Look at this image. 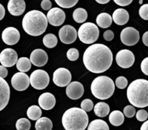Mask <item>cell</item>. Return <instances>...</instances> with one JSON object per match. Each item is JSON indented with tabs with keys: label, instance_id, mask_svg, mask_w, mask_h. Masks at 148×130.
Instances as JSON below:
<instances>
[{
	"label": "cell",
	"instance_id": "obj_1",
	"mask_svg": "<svg viewBox=\"0 0 148 130\" xmlns=\"http://www.w3.org/2000/svg\"><path fill=\"white\" fill-rule=\"evenodd\" d=\"M113 53L107 46L95 43L90 46L83 54V63L90 72L103 73L111 67Z\"/></svg>",
	"mask_w": 148,
	"mask_h": 130
},
{
	"label": "cell",
	"instance_id": "obj_2",
	"mask_svg": "<svg viewBox=\"0 0 148 130\" xmlns=\"http://www.w3.org/2000/svg\"><path fill=\"white\" fill-rule=\"evenodd\" d=\"M48 20L44 14L38 10L28 12L23 19V27L25 31L32 36H39L46 31Z\"/></svg>",
	"mask_w": 148,
	"mask_h": 130
},
{
	"label": "cell",
	"instance_id": "obj_3",
	"mask_svg": "<svg viewBox=\"0 0 148 130\" xmlns=\"http://www.w3.org/2000/svg\"><path fill=\"white\" fill-rule=\"evenodd\" d=\"M127 98L130 103L137 108L148 106V80L138 79L132 82L127 88Z\"/></svg>",
	"mask_w": 148,
	"mask_h": 130
},
{
	"label": "cell",
	"instance_id": "obj_4",
	"mask_svg": "<svg viewBox=\"0 0 148 130\" xmlns=\"http://www.w3.org/2000/svg\"><path fill=\"white\" fill-rule=\"evenodd\" d=\"M62 121L66 130H85L88 126L89 118L84 110L74 107L65 111Z\"/></svg>",
	"mask_w": 148,
	"mask_h": 130
},
{
	"label": "cell",
	"instance_id": "obj_5",
	"mask_svg": "<svg viewBox=\"0 0 148 130\" xmlns=\"http://www.w3.org/2000/svg\"><path fill=\"white\" fill-rule=\"evenodd\" d=\"M91 92L96 98L106 100L111 98L115 90V84L107 76H99L91 84Z\"/></svg>",
	"mask_w": 148,
	"mask_h": 130
},
{
	"label": "cell",
	"instance_id": "obj_6",
	"mask_svg": "<svg viewBox=\"0 0 148 130\" xmlns=\"http://www.w3.org/2000/svg\"><path fill=\"white\" fill-rule=\"evenodd\" d=\"M78 37L81 42L85 44H92L99 37V29L92 23H85L80 26L77 32Z\"/></svg>",
	"mask_w": 148,
	"mask_h": 130
},
{
	"label": "cell",
	"instance_id": "obj_7",
	"mask_svg": "<svg viewBox=\"0 0 148 130\" xmlns=\"http://www.w3.org/2000/svg\"><path fill=\"white\" fill-rule=\"evenodd\" d=\"M50 78L46 71L37 69L32 72L30 77V82L31 86L36 90H43L49 85Z\"/></svg>",
	"mask_w": 148,
	"mask_h": 130
},
{
	"label": "cell",
	"instance_id": "obj_8",
	"mask_svg": "<svg viewBox=\"0 0 148 130\" xmlns=\"http://www.w3.org/2000/svg\"><path fill=\"white\" fill-rule=\"evenodd\" d=\"M120 38L121 42L126 46H134L140 40V33L134 27H126L121 32Z\"/></svg>",
	"mask_w": 148,
	"mask_h": 130
},
{
	"label": "cell",
	"instance_id": "obj_9",
	"mask_svg": "<svg viewBox=\"0 0 148 130\" xmlns=\"http://www.w3.org/2000/svg\"><path fill=\"white\" fill-rule=\"evenodd\" d=\"M116 61L119 66L124 69H127L131 67L134 64L135 57L131 51L128 49H123L117 53Z\"/></svg>",
	"mask_w": 148,
	"mask_h": 130
},
{
	"label": "cell",
	"instance_id": "obj_10",
	"mask_svg": "<svg viewBox=\"0 0 148 130\" xmlns=\"http://www.w3.org/2000/svg\"><path fill=\"white\" fill-rule=\"evenodd\" d=\"M72 80V75L70 72L66 68H59L53 75V81L57 86L63 88L70 83Z\"/></svg>",
	"mask_w": 148,
	"mask_h": 130
},
{
	"label": "cell",
	"instance_id": "obj_11",
	"mask_svg": "<svg viewBox=\"0 0 148 130\" xmlns=\"http://www.w3.org/2000/svg\"><path fill=\"white\" fill-rule=\"evenodd\" d=\"M77 32L73 26L66 25L63 26L59 31V36L61 41L65 44H71L76 40Z\"/></svg>",
	"mask_w": 148,
	"mask_h": 130
},
{
	"label": "cell",
	"instance_id": "obj_12",
	"mask_svg": "<svg viewBox=\"0 0 148 130\" xmlns=\"http://www.w3.org/2000/svg\"><path fill=\"white\" fill-rule=\"evenodd\" d=\"M11 83L16 90H25L30 84V77L24 72H17L12 77Z\"/></svg>",
	"mask_w": 148,
	"mask_h": 130
},
{
	"label": "cell",
	"instance_id": "obj_13",
	"mask_svg": "<svg viewBox=\"0 0 148 130\" xmlns=\"http://www.w3.org/2000/svg\"><path fill=\"white\" fill-rule=\"evenodd\" d=\"M46 17H47L48 22L51 25L58 27V26L62 25L64 23L66 14L63 10L59 7H54V8L51 9L48 12Z\"/></svg>",
	"mask_w": 148,
	"mask_h": 130
},
{
	"label": "cell",
	"instance_id": "obj_14",
	"mask_svg": "<svg viewBox=\"0 0 148 130\" xmlns=\"http://www.w3.org/2000/svg\"><path fill=\"white\" fill-rule=\"evenodd\" d=\"M17 60V52L12 49H5L0 53V62L5 67H12Z\"/></svg>",
	"mask_w": 148,
	"mask_h": 130
},
{
	"label": "cell",
	"instance_id": "obj_15",
	"mask_svg": "<svg viewBox=\"0 0 148 130\" xmlns=\"http://www.w3.org/2000/svg\"><path fill=\"white\" fill-rule=\"evenodd\" d=\"M20 38V32L17 28L9 27L4 29L1 34V38L4 43L9 46L16 44L19 41Z\"/></svg>",
	"mask_w": 148,
	"mask_h": 130
},
{
	"label": "cell",
	"instance_id": "obj_16",
	"mask_svg": "<svg viewBox=\"0 0 148 130\" xmlns=\"http://www.w3.org/2000/svg\"><path fill=\"white\" fill-rule=\"evenodd\" d=\"M66 95L72 100H78L83 95L84 87L80 82H72L66 86Z\"/></svg>",
	"mask_w": 148,
	"mask_h": 130
},
{
	"label": "cell",
	"instance_id": "obj_17",
	"mask_svg": "<svg viewBox=\"0 0 148 130\" xmlns=\"http://www.w3.org/2000/svg\"><path fill=\"white\" fill-rule=\"evenodd\" d=\"M10 97V86L4 78L0 77V111H2L7 105Z\"/></svg>",
	"mask_w": 148,
	"mask_h": 130
},
{
	"label": "cell",
	"instance_id": "obj_18",
	"mask_svg": "<svg viewBox=\"0 0 148 130\" xmlns=\"http://www.w3.org/2000/svg\"><path fill=\"white\" fill-rule=\"evenodd\" d=\"M48 55L43 49H37L33 51L30 54V60L34 66H43L48 62Z\"/></svg>",
	"mask_w": 148,
	"mask_h": 130
},
{
	"label": "cell",
	"instance_id": "obj_19",
	"mask_svg": "<svg viewBox=\"0 0 148 130\" xmlns=\"http://www.w3.org/2000/svg\"><path fill=\"white\" fill-rule=\"evenodd\" d=\"M25 2L24 0H10L7 4L8 11L12 15L20 16L25 10Z\"/></svg>",
	"mask_w": 148,
	"mask_h": 130
},
{
	"label": "cell",
	"instance_id": "obj_20",
	"mask_svg": "<svg viewBox=\"0 0 148 130\" xmlns=\"http://www.w3.org/2000/svg\"><path fill=\"white\" fill-rule=\"evenodd\" d=\"M38 103L40 108L46 111H49L55 106L56 98L53 94L50 92H44L39 97Z\"/></svg>",
	"mask_w": 148,
	"mask_h": 130
},
{
	"label": "cell",
	"instance_id": "obj_21",
	"mask_svg": "<svg viewBox=\"0 0 148 130\" xmlns=\"http://www.w3.org/2000/svg\"><path fill=\"white\" fill-rule=\"evenodd\" d=\"M112 19L114 23L118 25H124L127 24L130 19V14L126 10L119 8L116 10L113 13Z\"/></svg>",
	"mask_w": 148,
	"mask_h": 130
},
{
	"label": "cell",
	"instance_id": "obj_22",
	"mask_svg": "<svg viewBox=\"0 0 148 130\" xmlns=\"http://www.w3.org/2000/svg\"><path fill=\"white\" fill-rule=\"evenodd\" d=\"M112 17L106 12L101 13L96 18V23L99 27L102 28H107L112 24Z\"/></svg>",
	"mask_w": 148,
	"mask_h": 130
},
{
	"label": "cell",
	"instance_id": "obj_23",
	"mask_svg": "<svg viewBox=\"0 0 148 130\" xmlns=\"http://www.w3.org/2000/svg\"><path fill=\"white\" fill-rule=\"evenodd\" d=\"M110 112L109 105L105 102H99L94 106V113L98 117H106Z\"/></svg>",
	"mask_w": 148,
	"mask_h": 130
},
{
	"label": "cell",
	"instance_id": "obj_24",
	"mask_svg": "<svg viewBox=\"0 0 148 130\" xmlns=\"http://www.w3.org/2000/svg\"><path fill=\"white\" fill-rule=\"evenodd\" d=\"M109 121L113 126H121L124 121V115L120 111H114L109 115Z\"/></svg>",
	"mask_w": 148,
	"mask_h": 130
},
{
	"label": "cell",
	"instance_id": "obj_25",
	"mask_svg": "<svg viewBox=\"0 0 148 130\" xmlns=\"http://www.w3.org/2000/svg\"><path fill=\"white\" fill-rule=\"evenodd\" d=\"M36 130H52L53 124L50 118L47 117H40L36 123Z\"/></svg>",
	"mask_w": 148,
	"mask_h": 130
},
{
	"label": "cell",
	"instance_id": "obj_26",
	"mask_svg": "<svg viewBox=\"0 0 148 130\" xmlns=\"http://www.w3.org/2000/svg\"><path fill=\"white\" fill-rule=\"evenodd\" d=\"M31 62L27 57H21L17 60L16 66L20 72H27L31 68Z\"/></svg>",
	"mask_w": 148,
	"mask_h": 130
},
{
	"label": "cell",
	"instance_id": "obj_27",
	"mask_svg": "<svg viewBox=\"0 0 148 130\" xmlns=\"http://www.w3.org/2000/svg\"><path fill=\"white\" fill-rule=\"evenodd\" d=\"M88 130H110L109 127L105 121L101 119L93 120L88 125Z\"/></svg>",
	"mask_w": 148,
	"mask_h": 130
},
{
	"label": "cell",
	"instance_id": "obj_28",
	"mask_svg": "<svg viewBox=\"0 0 148 130\" xmlns=\"http://www.w3.org/2000/svg\"><path fill=\"white\" fill-rule=\"evenodd\" d=\"M73 19L78 23H82L86 21L88 18V12L83 8H77L73 12Z\"/></svg>",
	"mask_w": 148,
	"mask_h": 130
},
{
	"label": "cell",
	"instance_id": "obj_29",
	"mask_svg": "<svg viewBox=\"0 0 148 130\" xmlns=\"http://www.w3.org/2000/svg\"><path fill=\"white\" fill-rule=\"evenodd\" d=\"M42 115V111L40 107L38 105H31L27 111V116L30 119L36 121L39 119Z\"/></svg>",
	"mask_w": 148,
	"mask_h": 130
},
{
	"label": "cell",
	"instance_id": "obj_30",
	"mask_svg": "<svg viewBox=\"0 0 148 130\" xmlns=\"http://www.w3.org/2000/svg\"><path fill=\"white\" fill-rule=\"evenodd\" d=\"M43 43L46 47L49 48V49H52L57 45L58 39L54 34L49 33L43 37Z\"/></svg>",
	"mask_w": 148,
	"mask_h": 130
},
{
	"label": "cell",
	"instance_id": "obj_31",
	"mask_svg": "<svg viewBox=\"0 0 148 130\" xmlns=\"http://www.w3.org/2000/svg\"><path fill=\"white\" fill-rule=\"evenodd\" d=\"M30 121L27 118H21L16 122V129L17 130H29L30 129Z\"/></svg>",
	"mask_w": 148,
	"mask_h": 130
},
{
	"label": "cell",
	"instance_id": "obj_32",
	"mask_svg": "<svg viewBox=\"0 0 148 130\" xmlns=\"http://www.w3.org/2000/svg\"><path fill=\"white\" fill-rule=\"evenodd\" d=\"M56 4L63 8H72L77 4L79 0H54Z\"/></svg>",
	"mask_w": 148,
	"mask_h": 130
},
{
	"label": "cell",
	"instance_id": "obj_33",
	"mask_svg": "<svg viewBox=\"0 0 148 130\" xmlns=\"http://www.w3.org/2000/svg\"><path fill=\"white\" fill-rule=\"evenodd\" d=\"M66 56L69 61L75 62L79 58V51L75 48L69 49L66 52Z\"/></svg>",
	"mask_w": 148,
	"mask_h": 130
},
{
	"label": "cell",
	"instance_id": "obj_34",
	"mask_svg": "<svg viewBox=\"0 0 148 130\" xmlns=\"http://www.w3.org/2000/svg\"><path fill=\"white\" fill-rule=\"evenodd\" d=\"M94 108L93 103L90 99H85L81 103V108L85 111V112H89L92 111Z\"/></svg>",
	"mask_w": 148,
	"mask_h": 130
},
{
	"label": "cell",
	"instance_id": "obj_35",
	"mask_svg": "<svg viewBox=\"0 0 148 130\" xmlns=\"http://www.w3.org/2000/svg\"><path fill=\"white\" fill-rule=\"evenodd\" d=\"M116 85L119 89H124L128 85V80L124 77H119L116 79Z\"/></svg>",
	"mask_w": 148,
	"mask_h": 130
},
{
	"label": "cell",
	"instance_id": "obj_36",
	"mask_svg": "<svg viewBox=\"0 0 148 130\" xmlns=\"http://www.w3.org/2000/svg\"><path fill=\"white\" fill-rule=\"evenodd\" d=\"M136 114V110L133 105H127L124 108V115L128 118H132Z\"/></svg>",
	"mask_w": 148,
	"mask_h": 130
},
{
	"label": "cell",
	"instance_id": "obj_37",
	"mask_svg": "<svg viewBox=\"0 0 148 130\" xmlns=\"http://www.w3.org/2000/svg\"><path fill=\"white\" fill-rule=\"evenodd\" d=\"M137 119L140 121H145L148 118V113L144 109H141L136 113Z\"/></svg>",
	"mask_w": 148,
	"mask_h": 130
},
{
	"label": "cell",
	"instance_id": "obj_38",
	"mask_svg": "<svg viewBox=\"0 0 148 130\" xmlns=\"http://www.w3.org/2000/svg\"><path fill=\"white\" fill-rule=\"evenodd\" d=\"M140 16L143 20H148V4H145L142 6L139 10Z\"/></svg>",
	"mask_w": 148,
	"mask_h": 130
},
{
	"label": "cell",
	"instance_id": "obj_39",
	"mask_svg": "<svg viewBox=\"0 0 148 130\" xmlns=\"http://www.w3.org/2000/svg\"><path fill=\"white\" fill-rule=\"evenodd\" d=\"M141 70L145 75L148 76V57L143 60L141 63Z\"/></svg>",
	"mask_w": 148,
	"mask_h": 130
},
{
	"label": "cell",
	"instance_id": "obj_40",
	"mask_svg": "<svg viewBox=\"0 0 148 130\" xmlns=\"http://www.w3.org/2000/svg\"><path fill=\"white\" fill-rule=\"evenodd\" d=\"M103 38L106 40H107V41H111V40H112L114 38V32L111 30H106V31L104 32Z\"/></svg>",
	"mask_w": 148,
	"mask_h": 130
},
{
	"label": "cell",
	"instance_id": "obj_41",
	"mask_svg": "<svg viewBox=\"0 0 148 130\" xmlns=\"http://www.w3.org/2000/svg\"><path fill=\"white\" fill-rule=\"evenodd\" d=\"M40 6H41V8L43 10H50L52 7L51 1L50 0H43L41 1Z\"/></svg>",
	"mask_w": 148,
	"mask_h": 130
},
{
	"label": "cell",
	"instance_id": "obj_42",
	"mask_svg": "<svg viewBox=\"0 0 148 130\" xmlns=\"http://www.w3.org/2000/svg\"><path fill=\"white\" fill-rule=\"evenodd\" d=\"M133 0H114V2L118 5L121 6V7H125V6L130 5Z\"/></svg>",
	"mask_w": 148,
	"mask_h": 130
},
{
	"label": "cell",
	"instance_id": "obj_43",
	"mask_svg": "<svg viewBox=\"0 0 148 130\" xmlns=\"http://www.w3.org/2000/svg\"><path fill=\"white\" fill-rule=\"evenodd\" d=\"M8 75V71L5 66L0 65V77L5 78Z\"/></svg>",
	"mask_w": 148,
	"mask_h": 130
},
{
	"label": "cell",
	"instance_id": "obj_44",
	"mask_svg": "<svg viewBox=\"0 0 148 130\" xmlns=\"http://www.w3.org/2000/svg\"><path fill=\"white\" fill-rule=\"evenodd\" d=\"M5 15V9L2 4H0V20H2Z\"/></svg>",
	"mask_w": 148,
	"mask_h": 130
},
{
	"label": "cell",
	"instance_id": "obj_45",
	"mask_svg": "<svg viewBox=\"0 0 148 130\" xmlns=\"http://www.w3.org/2000/svg\"><path fill=\"white\" fill-rule=\"evenodd\" d=\"M143 42L146 46H148V31L145 32L143 36Z\"/></svg>",
	"mask_w": 148,
	"mask_h": 130
},
{
	"label": "cell",
	"instance_id": "obj_46",
	"mask_svg": "<svg viewBox=\"0 0 148 130\" xmlns=\"http://www.w3.org/2000/svg\"><path fill=\"white\" fill-rule=\"evenodd\" d=\"M140 130H148V120L142 125Z\"/></svg>",
	"mask_w": 148,
	"mask_h": 130
},
{
	"label": "cell",
	"instance_id": "obj_47",
	"mask_svg": "<svg viewBox=\"0 0 148 130\" xmlns=\"http://www.w3.org/2000/svg\"><path fill=\"white\" fill-rule=\"evenodd\" d=\"M95 1L101 4H107V3L109 2L110 0H95Z\"/></svg>",
	"mask_w": 148,
	"mask_h": 130
},
{
	"label": "cell",
	"instance_id": "obj_48",
	"mask_svg": "<svg viewBox=\"0 0 148 130\" xmlns=\"http://www.w3.org/2000/svg\"><path fill=\"white\" fill-rule=\"evenodd\" d=\"M143 0H139V3H140V4H143Z\"/></svg>",
	"mask_w": 148,
	"mask_h": 130
}]
</instances>
